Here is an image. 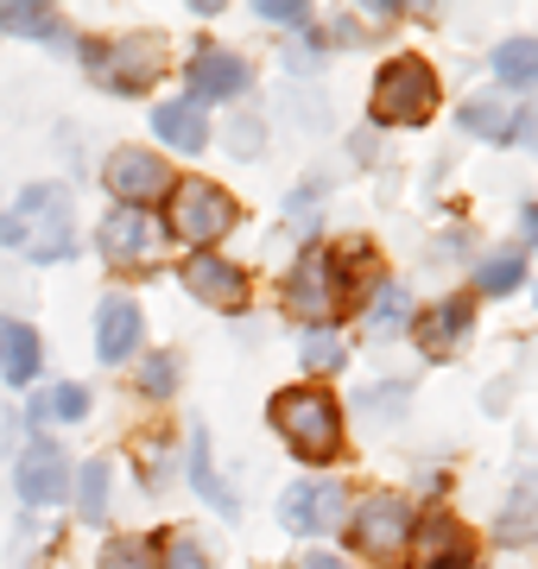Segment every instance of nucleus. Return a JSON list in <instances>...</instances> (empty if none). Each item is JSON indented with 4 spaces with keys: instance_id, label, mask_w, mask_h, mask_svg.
<instances>
[{
    "instance_id": "nucleus-28",
    "label": "nucleus",
    "mask_w": 538,
    "mask_h": 569,
    "mask_svg": "<svg viewBox=\"0 0 538 569\" xmlns=\"http://www.w3.org/2000/svg\"><path fill=\"white\" fill-rule=\"evenodd\" d=\"M305 367H317V373H336L342 367V342H336L330 329H311L305 336Z\"/></svg>"
},
{
    "instance_id": "nucleus-10",
    "label": "nucleus",
    "mask_w": 538,
    "mask_h": 569,
    "mask_svg": "<svg viewBox=\"0 0 538 569\" xmlns=\"http://www.w3.org/2000/svg\"><path fill=\"white\" fill-rule=\"evenodd\" d=\"M89 70L108 82V89H146L159 77V39H121L108 44L102 58H89Z\"/></svg>"
},
{
    "instance_id": "nucleus-17",
    "label": "nucleus",
    "mask_w": 538,
    "mask_h": 569,
    "mask_svg": "<svg viewBox=\"0 0 538 569\" xmlns=\"http://www.w3.org/2000/svg\"><path fill=\"white\" fill-rule=\"evenodd\" d=\"M32 373H39V336L26 323H0V380L26 387Z\"/></svg>"
},
{
    "instance_id": "nucleus-33",
    "label": "nucleus",
    "mask_w": 538,
    "mask_h": 569,
    "mask_svg": "<svg viewBox=\"0 0 538 569\" xmlns=\"http://www.w3.org/2000/svg\"><path fill=\"white\" fill-rule=\"evenodd\" d=\"M260 13H267V20H279V26H291V20L305 26V20H311V7H305V0H260Z\"/></svg>"
},
{
    "instance_id": "nucleus-22",
    "label": "nucleus",
    "mask_w": 538,
    "mask_h": 569,
    "mask_svg": "<svg viewBox=\"0 0 538 569\" xmlns=\"http://www.w3.org/2000/svg\"><path fill=\"white\" fill-rule=\"evenodd\" d=\"M83 411H89V392L63 380V387H51L44 399H32V425H44V418H58V425H77Z\"/></svg>"
},
{
    "instance_id": "nucleus-11",
    "label": "nucleus",
    "mask_w": 538,
    "mask_h": 569,
    "mask_svg": "<svg viewBox=\"0 0 538 569\" xmlns=\"http://www.w3.org/2000/svg\"><path fill=\"white\" fill-rule=\"evenodd\" d=\"M102 253L114 266H140L159 253V222L146 216V209H114L102 222Z\"/></svg>"
},
{
    "instance_id": "nucleus-21",
    "label": "nucleus",
    "mask_w": 538,
    "mask_h": 569,
    "mask_svg": "<svg viewBox=\"0 0 538 569\" xmlns=\"http://www.w3.org/2000/svg\"><path fill=\"white\" fill-rule=\"evenodd\" d=\"M102 512H108V462L96 456V462H83V475H77V519L96 526Z\"/></svg>"
},
{
    "instance_id": "nucleus-5",
    "label": "nucleus",
    "mask_w": 538,
    "mask_h": 569,
    "mask_svg": "<svg viewBox=\"0 0 538 569\" xmlns=\"http://www.w3.org/2000/svg\"><path fill=\"white\" fill-rule=\"evenodd\" d=\"M13 222H20L32 260H63V253H70V203H63V190L32 183L20 197V216H13Z\"/></svg>"
},
{
    "instance_id": "nucleus-2",
    "label": "nucleus",
    "mask_w": 538,
    "mask_h": 569,
    "mask_svg": "<svg viewBox=\"0 0 538 569\" xmlns=\"http://www.w3.org/2000/svg\"><path fill=\"white\" fill-rule=\"evenodd\" d=\"M437 114V77L425 58H393L373 77V121L387 127H418Z\"/></svg>"
},
{
    "instance_id": "nucleus-31",
    "label": "nucleus",
    "mask_w": 538,
    "mask_h": 569,
    "mask_svg": "<svg viewBox=\"0 0 538 569\" xmlns=\"http://www.w3.org/2000/svg\"><path fill=\"white\" fill-rule=\"evenodd\" d=\"M171 387H178V361H171V355H152V361H146V392L166 399Z\"/></svg>"
},
{
    "instance_id": "nucleus-1",
    "label": "nucleus",
    "mask_w": 538,
    "mask_h": 569,
    "mask_svg": "<svg viewBox=\"0 0 538 569\" xmlns=\"http://www.w3.org/2000/svg\"><path fill=\"white\" fill-rule=\"evenodd\" d=\"M272 430L286 437L305 462H330L342 449V406L317 387H291L272 399Z\"/></svg>"
},
{
    "instance_id": "nucleus-3",
    "label": "nucleus",
    "mask_w": 538,
    "mask_h": 569,
    "mask_svg": "<svg viewBox=\"0 0 538 569\" xmlns=\"http://www.w3.org/2000/svg\"><path fill=\"white\" fill-rule=\"evenodd\" d=\"M286 305H291V317H305L311 329L342 317V272H336L330 247H305L298 253V266H291V279H286Z\"/></svg>"
},
{
    "instance_id": "nucleus-32",
    "label": "nucleus",
    "mask_w": 538,
    "mask_h": 569,
    "mask_svg": "<svg viewBox=\"0 0 538 569\" xmlns=\"http://www.w3.org/2000/svg\"><path fill=\"white\" fill-rule=\"evenodd\" d=\"M166 569H209V557L197 550V538H171V557Z\"/></svg>"
},
{
    "instance_id": "nucleus-29",
    "label": "nucleus",
    "mask_w": 538,
    "mask_h": 569,
    "mask_svg": "<svg viewBox=\"0 0 538 569\" xmlns=\"http://www.w3.org/2000/svg\"><path fill=\"white\" fill-rule=\"evenodd\" d=\"M361 406H368V418H373V425H393L399 411H406V387H380V392H368Z\"/></svg>"
},
{
    "instance_id": "nucleus-7",
    "label": "nucleus",
    "mask_w": 538,
    "mask_h": 569,
    "mask_svg": "<svg viewBox=\"0 0 538 569\" xmlns=\"http://www.w3.org/2000/svg\"><path fill=\"white\" fill-rule=\"evenodd\" d=\"M108 190L121 197V209H146L152 197H166L171 190V171L159 152H140V146H121L114 159H108Z\"/></svg>"
},
{
    "instance_id": "nucleus-26",
    "label": "nucleus",
    "mask_w": 538,
    "mask_h": 569,
    "mask_svg": "<svg viewBox=\"0 0 538 569\" xmlns=\"http://www.w3.org/2000/svg\"><path fill=\"white\" fill-rule=\"evenodd\" d=\"M406 317H412V298H406L399 284H380V305L368 310V329L373 336H387V329H399Z\"/></svg>"
},
{
    "instance_id": "nucleus-9",
    "label": "nucleus",
    "mask_w": 538,
    "mask_h": 569,
    "mask_svg": "<svg viewBox=\"0 0 538 569\" xmlns=\"http://www.w3.org/2000/svg\"><path fill=\"white\" fill-rule=\"evenodd\" d=\"M349 493L330 488V481H311V488H291L286 500H279V519H286L291 531H336L342 519H349Z\"/></svg>"
},
{
    "instance_id": "nucleus-36",
    "label": "nucleus",
    "mask_w": 538,
    "mask_h": 569,
    "mask_svg": "<svg viewBox=\"0 0 538 569\" xmlns=\"http://www.w3.org/2000/svg\"><path fill=\"white\" fill-rule=\"evenodd\" d=\"M7 437H13V418H7V411H0V449H7Z\"/></svg>"
},
{
    "instance_id": "nucleus-23",
    "label": "nucleus",
    "mask_w": 538,
    "mask_h": 569,
    "mask_svg": "<svg viewBox=\"0 0 538 569\" xmlns=\"http://www.w3.org/2000/svg\"><path fill=\"white\" fill-rule=\"evenodd\" d=\"M190 481L209 493V507H222V512H235V493L216 481V468H209V437H203V425H197V437H190Z\"/></svg>"
},
{
    "instance_id": "nucleus-14",
    "label": "nucleus",
    "mask_w": 538,
    "mask_h": 569,
    "mask_svg": "<svg viewBox=\"0 0 538 569\" xmlns=\"http://www.w3.org/2000/svg\"><path fill=\"white\" fill-rule=\"evenodd\" d=\"M133 342H140V310H133V298H102V310H96V355L102 361H121V355H133Z\"/></svg>"
},
{
    "instance_id": "nucleus-6",
    "label": "nucleus",
    "mask_w": 538,
    "mask_h": 569,
    "mask_svg": "<svg viewBox=\"0 0 538 569\" xmlns=\"http://www.w3.org/2000/svg\"><path fill=\"white\" fill-rule=\"evenodd\" d=\"M406 531H412V507L393 500V493H368V500L355 507V519H349L355 550H368V557H399Z\"/></svg>"
},
{
    "instance_id": "nucleus-12",
    "label": "nucleus",
    "mask_w": 538,
    "mask_h": 569,
    "mask_svg": "<svg viewBox=\"0 0 538 569\" xmlns=\"http://www.w3.org/2000/svg\"><path fill=\"white\" fill-rule=\"evenodd\" d=\"M248 89V63L222 51V44H203L190 58V102H222V96H241Z\"/></svg>"
},
{
    "instance_id": "nucleus-18",
    "label": "nucleus",
    "mask_w": 538,
    "mask_h": 569,
    "mask_svg": "<svg viewBox=\"0 0 538 569\" xmlns=\"http://www.w3.org/2000/svg\"><path fill=\"white\" fill-rule=\"evenodd\" d=\"M538 538V481H519V493L500 512V545H532Z\"/></svg>"
},
{
    "instance_id": "nucleus-35",
    "label": "nucleus",
    "mask_w": 538,
    "mask_h": 569,
    "mask_svg": "<svg viewBox=\"0 0 538 569\" xmlns=\"http://www.w3.org/2000/svg\"><path fill=\"white\" fill-rule=\"evenodd\" d=\"M305 569H342V557H330V550H317V557H305Z\"/></svg>"
},
{
    "instance_id": "nucleus-19",
    "label": "nucleus",
    "mask_w": 538,
    "mask_h": 569,
    "mask_svg": "<svg viewBox=\"0 0 538 569\" xmlns=\"http://www.w3.org/2000/svg\"><path fill=\"white\" fill-rule=\"evenodd\" d=\"M462 329H469V305H462V298H450V305H437L431 317H425L418 342H425V355H444V348H450Z\"/></svg>"
},
{
    "instance_id": "nucleus-20",
    "label": "nucleus",
    "mask_w": 538,
    "mask_h": 569,
    "mask_svg": "<svg viewBox=\"0 0 538 569\" xmlns=\"http://www.w3.org/2000/svg\"><path fill=\"white\" fill-rule=\"evenodd\" d=\"M495 77L514 82V89H532L538 82V39H507L495 51Z\"/></svg>"
},
{
    "instance_id": "nucleus-37",
    "label": "nucleus",
    "mask_w": 538,
    "mask_h": 569,
    "mask_svg": "<svg viewBox=\"0 0 538 569\" xmlns=\"http://www.w3.org/2000/svg\"><path fill=\"white\" fill-rule=\"evenodd\" d=\"M526 222H532V234H538V209H532V216H526Z\"/></svg>"
},
{
    "instance_id": "nucleus-15",
    "label": "nucleus",
    "mask_w": 538,
    "mask_h": 569,
    "mask_svg": "<svg viewBox=\"0 0 538 569\" xmlns=\"http://www.w3.org/2000/svg\"><path fill=\"white\" fill-rule=\"evenodd\" d=\"M418 569H469V538L444 512L425 519V531H418Z\"/></svg>"
},
{
    "instance_id": "nucleus-8",
    "label": "nucleus",
    "mask_w": 538,
    "mask_h": 569,
    "mask_svg": "<svg viewBox=\"0 0 538 569\" xmlns=\"http://www.w3.org/2000/svg\"><path fill=\"white\" fill-rule=\"evenodd\" d=\"M185 291L197 298V305L222 310V317L248 310V272H241V266H228V260H216V253H190V266H185Z\"/></svg>"
},
{
    "instance_id": "nucleus-16",
    "label": "nucleus",
    "mask_w": 538,
    "mask_h": 569,
    "mask_svg": "<svg viewBox=\"0 0 538 569\" xmlns=\"http://www.w3.org/2000/svg\"><path fill=\"white\" fill-rule=\"evenodd\" d=\"M152 127H159V140L178 146V152H203V140H209V121H203L197 102H159Z\"/></svg>"
},
{
    "instance_id": "nucleus-30",
    "label": "nucleus",
    "mask_w": 538,
    "mask_h": 569,
    "mask_svg": "<svg viewBox=\"0 0 538 569\" xmlns=\"http://www.w3.org/2000/svg\"><path fill=\"white\" fill-rule=\"evenodd\" d=\"M0 26L7 32H51V13L44 7H0Z\"/></svg>"
},
{
    "instance_id": "nucleus-13",
    "label": "nucleus",
    "mask_w": 538,
    "mask_h": 569,
    "mask_svg": "<svg viewBox=\"0 0 538 569\" xmlns=\"http://www.w3.org/2000/svg\"><path fill=\"white\" fill-rule=\"evenodd\" d=\"M70 481V468H63V449L58 443H32L20 456V500L26 507H51Z\"/></svg>"
},
{
    "instance_id": "nucleus-34",
    "label": "nucleus",
    "mask_w": 538,
    "mask_h": 569,
    "mask_svg": "<svg viewBox=\"0 0 538 569\" xmlns=\"http://www.w3.org/2000/svg\"><path fill=\"white\" fill-rule=\"evenodd\" d=\"M228 140L241 146V159H253V152H260V127H248V121H235V133H228Z\"/></svg>"
},
{
    "instance_id": "nucleus-25",
    "label": "nucleus",
    "mask_w": 538,
    "mask_h": 569,
    "mask_svg": "<svg viewBox=\"0 0 538 569\" xmlns=\"http://www.w3.org/2000/svg\"><path fill=\"white\" fill-rule=\"evenodd\" d=\"M102 569H159V545L152 538H114Z\"/></svg>"
},
{
    "instance_id": "nucleus-24",
    "label": "nucleus",
    "mask_w": 538,
    "mask_h": 569,
    "mask_svg": "<svg viewBox=\"0 0 538 569\" xmlns=\"http://www.w3.org/2000/svg\"><path fill=\"white\" fill-rule=\"evenodd\" d=\"M462 127L481 133V140H507V133H514V108L507 102H469L462 108Z\"/></svg>"
},
{
    "instance_id": "nucleus-27",
    "label": "nucleus",
    "mask_w": 538,
    "mask_h": 569,
    "mask_svg": "<svg viewBox=\"0 0 538 569\" xmlns=\"http://www.w3.org/2000/svg\"><path fill=\"white\" fill-rule=\"evenodd\" d=\"M526 279V253H495V260H481V291H514Z\"/></svg>"
},
{
    "instance_id": "nucleus-4",
    "label": "nucleus",
    "mask_w": 538,
    "mask_h": 569,
    "mask_svg": "<svg viewBox=\"0 0 538 569\" xmlns=\"http://www.w3.org/2000/svg\"><path fill=\"white\" fill-rule=\"evenodd\" d=\"M171 197H178V203H171V234H178V241H190V247L222 241L228 228H235V216H241L222 183H203V178L178 183Z\"/></svg>"
}]
</instances>
